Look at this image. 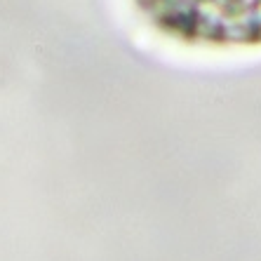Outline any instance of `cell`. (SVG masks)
<instances>
[{
    "label": "cell",
    "mask_w": 261,
    "mask_h": 261,
    "mask_svg": "<svg viewBox=\"0 0 261 261\" xmlns=\"http://www.w3.org/2000/svg\"><path fill=\"white\" fill-rule=\"evenodd\" d=\"M137 5L158 31L189 45H261V0H137Z\"/></svg>",
    "instance_id": "6da1fadb"
}]
</instances>
